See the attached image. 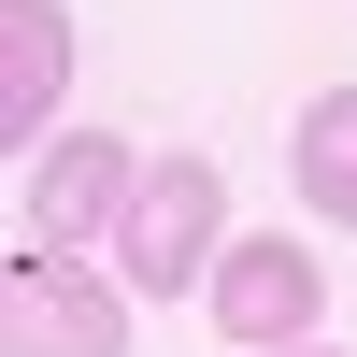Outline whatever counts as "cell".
Returning <instances> with one entry per match:
<instances>
[{
	"mask_svg": "<svg viewBox=\"0 0 357 357\" xmlns=\"http://www.w3.org/2000/svg\"><path fill=\"white\" fill-rule=\"evenodd\" d=\"M114 272H129L143 301L215 286L229 272V172L215 158H143V200H129V229H114Z\"/></svg>",
	"mask_w": 357,
	"mask_h": 357,
	"instance_id": "1",
	"label": "cell"
},
{
	"mask_svg": "<svg viewBox=\"0 0 357 357\" xmlns=\"http://www.w3.org/2000/svg\"><path fill=\"white\" fill-rule=\"evenodd\" d=\"M129 200H143L129 143L114 129H57L29 158V186H15V257H86V229H129Z\"/></svg>",
	"mask_w": 357,
	"mask_h": 357,
	"instance_id": "2",
	"label": "cell"
},
{
	"mask_svg": "<svg viewBox=\"0 0 357 357\" xmlns=\"http://www.w3.org/2000/svg\"><path fill=\"white\" fill-rule=\"evenodd\" d=\"M200 314H215L243 357H301L314 314H329V272H314V243H286V229H243V243H229V272L200 286Z\"/></svg>",
	"mask_w": 357,
	"mask_h": 357,
	"instance_id": "3",
	"label": "cell"
},
{
	"mask_svg": "<svg viewBox=\"0 0 357 357\" xmlns=\"http://www.w3.org/2000/svg\"><path fill=\"white\" fill-rule=\"evenodd\" d=\"M0 357H129V301L86 257H15L0 286Z\"/></svg>",
	"mask_w": 357,
	"mask_h": 357,
	"instance_id": "4",
	"label": "cell"
},
{
	"mask_svg": "<svg viewBox=\"0 0 357 357\" xmlns=\"http://www.w3.org/2000/svg\"><path fill=\"white\" fill-rule=\"evenodd\" d=\"M57 86H72V15L57 0H0V129L43 158V129H57Z\"/></svg>",
	"mask_w": 357,
	"mask_h": 357,
	"instance_id": "5",
	"label": "cell"
},
{
	"mask_svg": "<svg viewBox=\"0 0 357 357\" xmlns=\"http://www.w3.org/2000/svg\"><path fill=\"white\" fill-rule=\"evenodd\" d=\"M301 200L329 229H357V86H329V100L301 114Z\"/></svg>",
	"mask_w": 357,
	"mask_h": 357,
	"instance_id": "6",
	"label": "cell"
},
{
	"mask_svg": "<svg viewBox=\"0 0 357 357\" xmlns=\"http://www.w3.org/2000/svg\"><path fill=\"white\" fill-rule=\"evenodd\" d=\"M301 357H343V343H301Z\"/></svg>",
	"mask_w": 357,
	"mask_h": 357,
	"instance_id": "7",
	"label": "cell"
}]
</instances>
